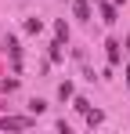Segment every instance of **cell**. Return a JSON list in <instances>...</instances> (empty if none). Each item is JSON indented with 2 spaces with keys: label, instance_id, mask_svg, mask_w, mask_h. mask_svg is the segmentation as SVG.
<instances>
[{
  "label": "cell",
  "instance_id": "6da1fadb",
  "mask_svg": "<svg viewBox=\"0 0 130 134\" xmlns=\"http://www.w3.org/2000/svg\"><path fill=\"white\" fill-rule=\"evenodd\" d=\"M29 123H33L29 116H4V120H0V127H4V131H25Z\"/></svg>",
  "mask_w": 130,
  "mask_h": 134
},
{
  "label": "cell",
  "instance_id": "7a4b0ae2",
  "mask_svg": "<svg viewBox=\"0 0 130 134\" xmlns=\"http://www.w3.org/2000/svg\"><path fill=\"white\" fill-rule=\"evenodd\" d=\"M72 11H76V18H90V4L87 0H72Z\"/></svg>",
  "mask_w": 130,
  "mask_h": 134
},
{
  "label": "cell",
  "instance_id": "3957f363",
  "mask_svg": "<svg viewBox=\"0 0 130 134\" xmlns=\"http://www.w3.org/2000/svg\"><path fill=\"white\" fill-rule=\"evenodd\" d=\"M108 62H119V44H116V40H108Z\"/></svg>",
  "mask_w": 130,
  "mask_h": 134
},
{
  "label": "cell",
  "instance_id": "277c9868",
  "mask_svg": "<svg viewBox=\"0 0 130 134\" xmlns=\"http://www.w3.org/2000/svg\"><path fill=\"white\" fill-rule=\"evenodd\" d=\"M101 18H105V22H116V7H112V4L101 7Z\"/></svg>",
  "mask_w": 130,
  "mask_h": 134
},
{
  "label": "cell",
  "instance_id": "5b68a950",
  "mask_svg": "<svg viewBox=\"0 0 130 134\" xmlns=\"http://www.w3.org/2000/svg\"><path fill=\"white\" fill-rule=\"evenodd\" d=\"M87 123H90V127H94V123H101V112H98V109H90V112H87Z\"/></svg>",
  "mask_w": 130,
  "mask_h": 134
}]
</instances>
